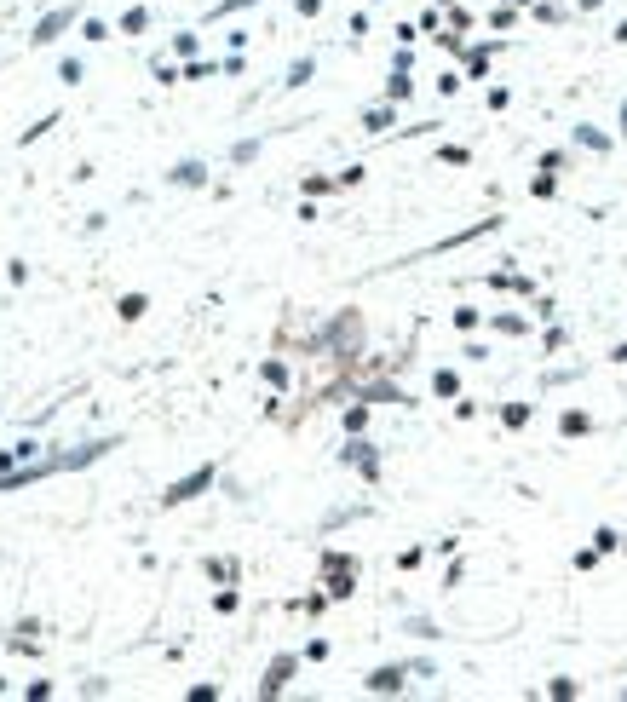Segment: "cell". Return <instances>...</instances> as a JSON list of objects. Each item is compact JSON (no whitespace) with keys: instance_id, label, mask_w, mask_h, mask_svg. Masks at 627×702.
Instances as JSON below:
<instances>
[{"instance_id":"f1b7e54d","label":"cell","mask_w":627,"mask_h":702,"mask_svg":"<svg viewBox=\"0 0 627 702\" xmlns=\"http://www.w3.org/2000/svg\"><path fill=\"white\" fill-rule=\"evenodd\" d=\"M461 357H466V363H484V357H489V346H484V340H466V346H461Z\"/></svg>"},{"instance_id":"4fadbf2b","label":"cell","mask_w":627,"mask_h":702,"mask_svg":"<svg viewBox=\"0 0 627 702\" xmlns=\"http://www.w3.org/2000/svg\"><path fill=\"white\" fill-rule=\"evenodd\" d=\"M530 196H535V202H553V196H558V173L535 167V173H530Z\"/></svg>"},{"instance_id":"d4e9b609","label":"cell","mask_w":627,"mask_h":702,"mask_svg":"<svg viewBox=\"0 0 627 702\" xmlns=\"http://www.w3.org/2000/svg\"><path fill=\"white\" fill-rule=\"evenodd\" d=\"M461 81H466L461 70H443V75H438V93H443V98H455V93H461Z\"/></svg>"},{"instance_id":"7c38bea8","label":"cell","mask_w":627,"mask_h":702,"mask_svg":"<svg viewBox=\"0 0 627 702\" xmlns=\"http://www.w3.org/2000/svg\"><path fill=\"white\" fill-rule=\"evenodd\" d=\"M535 167H547V173H558V179H564V173L576 167V150H541V156H535Z\"/></svg>"},{"instance_id":"603a6c76","label":"cell","mask_w":627,"mask_h":702,"mask_svg":"<svg viewBox=\"0 0 627 702\" xmlns=\"http://www.w3.org/2000/svg\"><path fill=\"white\" fill-rule=\"evenodd\" d=\"M64 29H70V12H52L47 24H41V35H35V41H52V35H64Z\"/></svg>"},{"instance_id":"e0dca14e","label":"cell","mask_w":627,"mask_h":702,"mask_svg":"<svg viewBox=\"0 0 627 702\" xmlns=\"http://www.w3.org/2000/svg\"><path fill=\"white\" fill-rule=\"evenodd\" d=\"M288 674H294V656H277V662H271V674H265V691H282Z\"/></svg>"},{"instance_id":"7a4b0ae2","label":"cell","mask_w":627,"mask_h":702,"mask_svg":"<svg viewBox=\"0 0 627 702\" xmlns=\"http://www.w3.org/2000/svg\"><path fill=\"white\" fill-rule=\"evenodd\" d=\"M489 288H501V294H518V300H530V294H541V282H535V271H518V265H501V271H489Z\"/></svg>"},{"instance_id":"ac0fdd59","label":"cell","mask_w":627,"mask_h":702,"mask_svg":"<svg viewBox=\"0 0 627 702\" xmlns=\"http://www.w3.org/2000/svg\"><path fill=\"white\" fill-rule=\"evenodd\" d=\"M524 305H530V317H535V323H547V317H558V300H553V294H530Z\"/></svg>"},{"instance_id":"4316f807","label":"cell","mask_w":627,"mask_h":702,"mask_svg":"<svg viewBox=\"0 0 627 702\" xmlns=\"http://www.w3.org/2000/svg\"><path fill=\"white\" fill-rule=\"evenodd\" d=\"M570 564L587 576V570H599V553H593V547H576V559H570Z\"/></svg>"},{"instance_id":"9c48e42d","label":"cell","mask_w":627,"mask_h":702,"mask_svg":"<svg viewBox=\"0 0 627 702\" xmlns=\"http://www.w3.org/2000/svg\"><path fill=\"white\" fill-rule=\"evenodd\" d=\"M564 346H570V328L558 323V317H547V323H541V351H547V357H558Z\"/></svg>"},{"instance_id":"277c9868","label":"cell","mask_w":627,"mask_h":702,"mask_svg":"<svg viewBox=\"0 0 627 702\" xmlns=\"http://www.w3.org/2000/svg\"><path fill=\"white\" fill-rule=\"evenodd\" d=\"M495 52H501V41H472V47H461V75L466 81H489V64H495Z\"/></svg>"},{"instance_id":"d6a6232c","label":"cell","mask_w":627,"mask_h":702,"mask_svg":"<svg viewBox=\"0 0 627 702\" xmlns=\"http://www.w3.org/2000/svg\"><path fill=\"white\" fill-rule=\"evenodd\" d=\"M610 41H616V47H627V18H622L616 29H610Z\"/></svg>"},{"instance_id":"8fae6325","label":"cell","mask_w":627,"mask_h":702,"mask_svg":"<svg viewBox=\"0 0 627 702\" xmlns=\"http://www.w3.org/2000/svg\"><path fill=\"white\" fill-rule=\"evenodd\" d=\"M541 691H547L553 702H576V697H581V679H570V674H553L547 685H541Z\"/></svg>"},{"instance_id":"8992f818","label":"cell","mask_w":627,"mask_h":702,"mask_svg":"<svg viewBox=\"0 0 627 702\" xmlns=\"http://www.w3.org/2000/svg\"><path fill=\"white\" fill-rule=\"evenodd\" d=\"M587 432H593V415H587V409H576V403H570V409L558 415V438H570V444H576V438H587Z\"/></svg>"},{"instance_id":"ffe728a7","label":"cell","mask_w":627,"mask_h":702,"mask_svg":"<svg viewBox=\"0 0 627 702\" xmlns=\"http://www.w3.org/2000/svg\"><path fill=\"white\" fill-rule=\"evenodd\" d=\"M346 455H351V461H357V467H363V472H369V478H374V472H380V455H374L369 444H351Z\"/></svg>"},{"instance_id":"5b68a950","label":"cell","mask_w":627,"mask_h":702,"mask_svg":"<svg viewBox=\"0 0 627 702\" xmlns=\"http://www.w3.org/2000/svg\"><path fill=\"white\" fill-rule=\"evenodd\" d=\"M535 415H541V403H530V398L501 403V426H507V432H530V426H535Z\"/></svg>"},{"instance_id":"83f0119b","label":"cell","mask_w":627,"mask_h":702,"mask_svg":"<svg viewBox=\"0 0 627 702\" xmlns=\"http://www.w3.org/2000/svg\"><path fill=\"white\" fill-rule=\"evenodd\" d=\"M484 104H489V110H507V104H512V87H489Z\"/></svg>"},{"instance_id":"30bf717a","label":"cell","mask_w":627,"mask_h":702,"mask_svg":"<svg viewBox=\"0 0 627 702\" xmlns=\"http://www.w3.org/2000/svg\"><path fill=\"white\" fill-rule=\"evenodd\" d=\"M369 691H374V697H386V691H403V668H397V662H392V668H374V674H369Z\"/></svg>"},{"instance_id":"836d02e7","label":"cell","mask_w":627,"mask_h":702,"mask_svg":"<svg viewBox=\"0 0 627 702\" xmlns=\"http://www.w3.org/2000/svg\"><path fill=\"white\" fill-rule=\"evenodd\" d=\"M610 363H627V340L622 346H610Z\"/></svg>"},{"instance_id":"ba28073f","label":"cell","mask_w":627,"mask_h":702,"mask_svg":"<svg viewBox=\"0 0 627 702\" xmlns=\"http://www.w3.org/2000/svg\"><path fill=\"white\" fill-rule=\"evenodd\" d=\"M587 547H593L599 559H610V553H622V547H627V536H622V530H616V524H599V530H593V541H587Z\"/></svg>"},{"instance_id":"d6986e66","label":"cell","mask_w":627,"mask_h":702,"mask_svg":"<svg viewBox=\"0 0 627 702\" xmlns=\"http://www.w3.org/2000/svg\"><path fill=\"white\" fill-rule=\"evenodd\" d=\"M438 162L443 167H466L472 162V150H466V144H438Z\"/></svg>"},{"instance_id":"1f68e13d","label":"cell","mask_w":627,"mask_h":702,"mask_svg":"<svg viewBox=\"0 0 627 702\" xmlns=\"http://www.w3.org/2000/svg\"><path fill=\"white\" fill-rule=\"evenodd\" d=\"M604 0H576V6H570V12H576V18H587V12H599Z\"/></svg>"},{"instance_id":"d590c367","label":"cell","mask_w":627,"mask_h":702,"mask_svg":"<svg viewBox=\"0 0 627 702\" xmlns=\"http://www.w3.org/2000/svg\"><path fill=\"white\" fill-rule=\"evenodd\" d=\"M616 697H622V702H627V685H622V691H616Z\"/></svg>"},{"instance_id":"484cf974","label":"cell","mask_w":627,"mask_h":702,"mask_svg":"<svg viewBox=\"0 0 627 702\" xmlns=\"http://www.w3.org/2000/svg\"><path fill=\"white\" fill-rule=\"evenodd\" d=\"M409 633H415V639H443V628H438V622H426V616H415Z\"/></svg>"},{"instance_id":"e575fe53","label":"cell","mask_w":627,"mask_h":702,"mask_svg":"<svg viewBox=\"0 0 627 702\" xmlns=\"http://www.w3.org/2000/svg\"><path fill=\"white\" fill-rule=\"evenodd\" d=\"M501 6H530V0H501Z\"/></svg>"},{"instance_id":"2e32d148","label":"cell","mask_w":627,"mask_h":702,"mask_svg":"<svg viewBox=\"0 0 627 702\" xmlns=\"http://www.w3.org/2000/svg\"><path fill=\"white\" fill-rule=\"evenodd\" d=\"M455 328H461V334H478V328H484V311H478V305H455Z\"/></svg>"},{"instance_id":"5bb4252c","label":"cell","mask_w":627,"mask_h":702,"mask_svg":"<svg viewBox=\"0 0 627 702\" xmlns=\"http://www.w3.org/2000/svg\"><path fill=\"white\" fill-rule=\"evenodd\" d=\"M432 392H438V398H461V375H455V369H438V375H432Z\"/></svg>"},{"instance_id":"f546056e","label":"cell","mask_w":627,"mask_h":702,"mask_svg":"<svg viewBox=\"0 0 627 702\" xmlns=\"http://www.w3.org/2000/svg\"><path fill=\"white\" fill-rule=\"evenodd\" d=\"M121 317H127V323H133V317H144V300H139V294H127V300H121Z\"/></svg>"},{"instance_id":"cb8c5ba5","label":"cell","mask_w":627,"mask_h":702,"mask_svg":"<svg viewBox=\"0 0 627 702\" xmlns=\"http://www.w3.org/2000/svg\"><path fill=\"white\" fill-rule=\"evenodd\" d=\"M386 93H392V98H397V104H403V98L415 93V81H409V70H397V75H392V81H386Z\"/></svg>"},{"instance_id":"9a60e30c","label":"cell","mask_w":627,"mask_h":702,"mask_svg":"<svg viewBox=\"0 0 627 702\" xmlns=\"http://www.w3.org/2000/svg\"><path fill=\"white\" fill-rule=\"evenodd\" d=\"M524 24V6H495L489 12V29H518Z\"/></svg>"},{"instance_id":"4dcf8cb0","label":"cell","mask_w":627,"mask_h":702,"mask_svg":"<svg viewBox=\"0 0 627 702\" xmlns=\"http://www.w3.org/2000/svg\"><path fill=\"white\" fill-rule=\"evenodd\" d=\"M616 144H627V98L616 104Z\"/></svg>"},{"instance_id":"3957f363","label":"cell","mask_w":627,"mask_h":702,"mask_svg":"<svg viewBox=\"0 0 627 702\" xmlns=\"http://www.w3.org/2000/svg\"><path fill=\"white\" fill-rule=\"evenodd\" d=\"M484 328L489 334H501V340H530L535 317L530 311H484Z\"/></svg>"},{"instance_id":"6da1fadb","label":"cell","mask_w":627,"mask_h":702,"mask_svg":"<svg viewBox=\"0 0 627 702\" xmlns=\"http://www.w3.org/2000/svg\"><path fill=\"white\" fill-rule=\"evenodd\" d=\"M570 150H581V156H610L616 150V133L599 127V121H576L570 127Z\"/></svg>"},{"instance_id":"44dd1931","label":"cell","mask_w":627,"mask_h":702,"mask_svg":"<svg viewBox=\"0 0 627 702\" xmlns=\"http://www.w3.org/2000/svg\"><path fill=\"white\" fill-rule=\"evenodd\" d=\"M369 133H386V127H397V110H386V104H380V110H369Z\"/></svg>"},{"instance_id":"7402d4cb","label":"cell","mask_w":627,"mask_h":702,"mask_svg":"<svg viewBox=\"0 0 627 702\" xmlns=\"http://www.w3.org/2000/svg\"><path fill=\"white\" fill-rule=\"evenodd\" d=\"M173 179H179V185H202V179H208V167H202V162H185V167H173Z\"/></svg>"},{"instance_id":"52a82bcc","label":"cell","mask_w":627,"mask_h":702,"mask_svg":"<svg viewBox=\"0 0 627 702\" xmlns=\"http://www.w3.org/2000/svg\"><path fill=\"white\" fill-rule=\"evenodd\" d=\"M208 484H213V472H190L185 484H173V490H167L162 501H167V507H179V501H190V495H202Z\"/></svg>"}]
</instances>
